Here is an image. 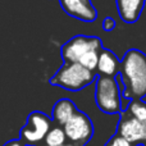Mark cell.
Instances as JSON below:
<instances>
[{"instance_id":"6da1fadb","label":"cell","mask_w":146,"mask_h":146,"mask_svg":"<svg viewBox=\"0 0 146 146\" xmlns=\"http://www.w3.org/2000/svg\"><path fill=\"white\" fill-rule=\"evenodd\" d=\"M117 77L122 83L121 104L146 96V54L139 49L126 51L119 63Z\"/></svg>"},{"instance_id":"7a4b0ae2","label":"cell","mask_w":146,"mask_h":146,"mask_svg":"<svg viewBox=\"0 0 146 146\" xmlns=\"http://www.w3.org/2000/svg\"><path fill=\"white\" fill-rule=\"evenodd\" d=\"M103 42L96 36L77 35L63 44L60 55L64 63H80L90 71H96L99 51Z\"/></svg>"},{"instance_id":"3957f363","label":"cell","mask_w":146,"mask_h":146,"mask_svg":"<svg viewBox=\"0 0 146 146\" xmlns=\"http://www.w3.org/2000/svg\"><path fill=\"white\" fill-rule=\"evenodd\" d=\"M96 76V72L90 71L80 63H63L50 78V85L77 92L95 82Z\"/></svg>"},{"instance_id":"277c9868","label":"cell","mask_w":146,"mask_h":146,"mask_svg":"<svg viewBox=\"0 0 146 146\" xmlns=\"http://www.w3.org/2000/svg\"><path fill=\"white\" fill-rule=\"evenodd\" d=\"M122 85H119L117 77L98 74L95 78V104L105 114H119L122 111L121 104Z\"/></svg>"},{"instance_id":"5b68a950","label":"cell","mask_w":146,"mask_h":146,"mask_svg":"<svg viewBox=\"0 0 146 146\" xmlns=\"http://www.w3.org/2000/svg\"><path fill=\"white\" fill-rule=\"evenodd\" d=\"M67 141L85 146L94 136V123L91 118L82 110H76L74 114L63 126Z\"/></svg>"},{"instance_id":"8992f818","label":"cell","mask_w":146,"mask_h":146,"mask_svg":"<svg viewBox=\"0 0 146 146\" xmlns=\"http://www.w3.org/2000/svg\"><path fill=\"white\" fill-rule=\"evenodd\" d=\"M51 126L53 121L48 114L40 110L32 111L27 118V123L21 129V140L26 145H38L44 141Z\"/></svg>"},{"instance_id":"52a82bcc","label":"cell","mask_w":146,"mask_h":146,"mask_svg":"<svg viewBox=\"0 0 146 146\" xmlns=\"http://www.w3.org/2000/svg\"><path fill=\"white\" fill-rule=\"evenodd\" d=\"M119 114L121 118L117 124L115 133L132 145L146 144V124L132 117L126 110H122Z\"/></svg>"},{"instance_id":"ba28073f","label":"cell","mask_w":146,"mask_h":146,"mask_svg":"<svg viewBox=\"0 0 146 146\" xmlns=\"http://www.w3.org/2000/svg\"><path fill=\"white\" fill-rule=\"evenodd\" d=\"M63 10L68 15L82 22H94L98 18V10L91 0H59Z\"/></svg>"},{"instance_id":"9c48e42d","label":"cell","mask_w":146,"mask_h":146,"mask_svg":"<svg viewBox=\"0 0 146 146\" xmlns=\"http://www.w3.org/2000/svg\"><path fill=\"white\" fill-rule=\"evenodd\" d=\"M146 0H115L118 14L126 23H135L140 19Z\"/></svg>"},{"instance_id":"30bf717a","label":"cell","mask_w":146,"mask_h":146,"mask_svg":"<svg viewBox=\"0 0 146 146\" xmlns=\"http://www.w3.org/2000/svg\"><path fill=\"white\" fill-rule=\"evenodd\" d=\"M119 63L121 60L111 50L101 48L98 55V63H96V74L101 76H111L115 77L119 71Z\"/></svg>"},{"instance_id":"8fae6325","label":"cell","mask_w":146,"mask_h":146,"mask_svg":"<svg viewBox=\"0 0 146 146\" xmlns=\"http://www.w3.org/2000/svg\"><path fill=\"white\" fill-rule=\"evenodd\" d=\"M77 110V106L73 103L71 99H59L53 106V110H51V121L54 124H58V126H64L67 121L74 114V111Z\"/></svg>"},{"instance_id":"7c38bea8","label":"cell","mask_w":146,"mask_h":146,"mask_svg":"<svg viewBox=\"0 0 146 146\" xmlns=\"http://www.w3.org/2000/svg\"><path fill=\"white\" fill-rule=\"evenodd\" d=\"M42 142L46 146H60V145L66 144L67 137H66V133H64L63 127L53 123V126L48 131V133H46Z\"/></svg>"},{"instance_id":"4fadbf2b","label":"cell","mask_w":146,"mask_h":146,"mask_svg":"<svg viewBox=\"0 0 146 146\" xmlns=\"http://www.w3.org/2000/svg\"><path fill=\"white\" fill-rule=\"evenodd\" d=\"M126 111L131 114L132 117H135L136 119H139L140 122H142L144 124H146V103L142 99L131 100L127 105Z\"/></svg>"},{"instance_id":"5bb4252c","label":"cell","mask_w":146,"mask_h":146,"mask_svg":"<svg viewBox=\"0 0 146 146\" xmlns=\"http://www.w3.org/2000/svg\"><path fill=\"white\" fill-rule=\"evenodd\" d=\"M104 146H133L131 142H128L127 140H124L123 137L118 136L117 133H114L108 141L105 142Z\"/></svg>"},{"instance_id":"9a60e30c","label":"cell","mask_w":146,"mask_h":146,"mask_svg":"<svg viewBox=\"0 0 146 146\" xmlns=\"http://www.w3.org/2000/svg\"><path fill=\"white\" fill-rule=\"evenodd\" d=\"M115 28V21L113 17H105V19L103 21V30L105 32H110Z\"/></svg>"},{"instance_id":"2e32d148","label":"cell","mask_w":146,"mask_h":146,"mask_svg":"<svg viewBox=\"0 0 146 146\" xmlns=\"http://www.w3.org/2000/svg\"><path fill=\"white\" fill-rule=\"evenodd\" d=\"M4 146H27V145L19 139V140H10V141H8Z\"/></svg>"},{"instance_id":"e0dca14e","label":"cell","mask_w":146,"mask_h":146,"mask_svg":"<svg viewBox=\"0 0 146 146\" xmlns=\"http://www.w3.org/2000/svg\"><path fill=\"white\" fill-rule=\"evenodd\" d=\"M38 146H46V145H38ZM60 146H80V145H76V144H72V142L67 141L66 144H63V145H60Z\"/></svg>"},{"instance_id":"ac0fdd59","label":"cell","mask_w":146,"mask_h":146,"mask_svg":"<svg viewBox=\"0 0 146 146\" xmlns=\"http://www.w3.org/2000/svg\"><path fill=\"white\" fill-rule=\"evenodd\" d=\"M145 146H146V145H145Z\"/></svg>"}]
</instances>
